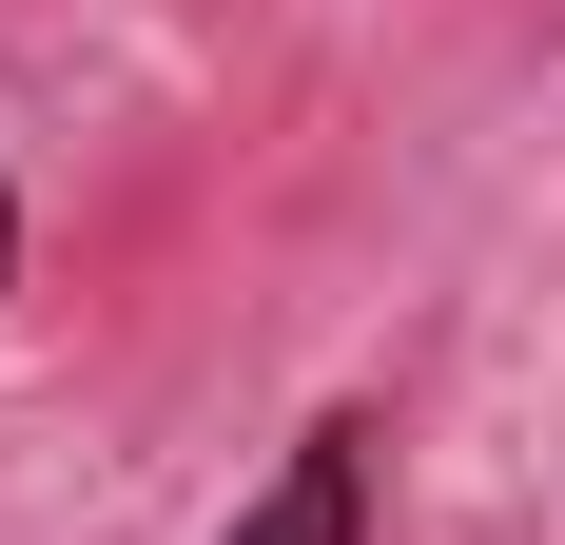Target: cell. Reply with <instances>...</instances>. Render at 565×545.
Here are the masks:
<instances>
[{"label":"cell","mask_w":565,"mask_h":545,"mask_svg":"<svg viewBox=\"0 0 565 545\" xmlns=\"http://www.w3.org/2000/svg\"><path fill=\"white\" fill-rule=\"evenodd\" d=\"M0 272H20V195H0Z\"/></svg>","instance_id":"cell-2"},{"label":"cell","mask_w":565,"mask_h":545,"mask_svg":"<svg viewBox=\"0 0 565 545\" xmlns=\"http://www.w3.org/2000/svg\"><path fill=\"white\" fill-rule=\"evenodd\" d=\"M215 545H371V429H351V409H332V429H292V468L234 506Z\"/></svg>","instance_id":"cell-1"}]
</instances>
